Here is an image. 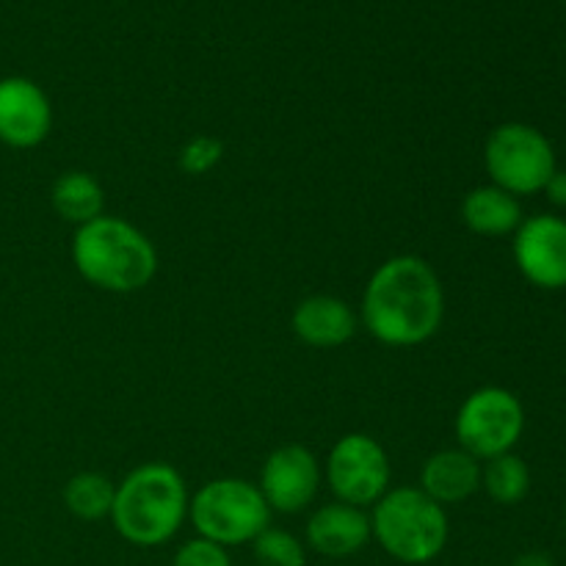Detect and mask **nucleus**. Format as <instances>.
<instances>
[{"mask_svg":"<svg viewBox=\"0 0 566 566\" xmlns=\"http://www.w3.org/2000/svg\"><path fill=\"white\" fill-rule=\"evenodd\" d=\"M446 321V291L429 260L396 254L370 274L359 304V324L390 348L429 343Z\"/></svg>","mask_w":566,"mask_h":566,"instance_id":"1","label":"nucleus"},{"mask_svg":"<svg viewBox=\"0 0 566 566\" xmlns=\"http://www.w3.org/2000/svg\"><path fill=\"white\" fill-rule=\"evenodd\" d=\"M72 265L97 291L138 293L158 274V249L136 224L103 213L75 227Z\"/></svg>","mask_w":566,"mask_h":566,"instance_id":"2","label":"nucleus"},{"mask_svg":"<svg viewBox=\"0 0 566 566\" xmlns=\"http://www.w3.org/2000/svg\"><path fill=\"white\" fill-rule=\"evenodd\" d=\"M186 479L166 462H147L116 484L111 523L136 547L166 545L188 517Z\"/></svg>","mask_w":566,"mask_h":566,"instance_id":"3","label":"nucleus"},{"mask_svg":"<svg viewBox=\"0 0 566 566\" xmlns=\"http://www.w3.org/2000/svg\"><path fill=\"white\" fill-rule=\"evenodd\" d=\"M370 536L401 564H429L448 545V514L420 486H390L370 512Z\"/></svg>","mask_w":566,"mask_h":566,"instance_id":"4","label":"nucleus"},{"mask_svg":"<svg viewBox=\"0 0 566 566\" xmlns=\"http://www.w3.org/2000/svg\"><path fill=\"white\" fill-rule=\"evenodd\" d=\"M188 520L202 539L221 547L252 545L271 525V509L258 484L247 479H213L193 492Z\"/></svg>","mask_w":566,"mask_h":566,"instance_id":"5","label":"nucleus"},{"mask_svg":"<svg viewBox=\"0 0 566 566\" xmlns=\"http://www.w3.org/2000/svg\"><path fill=\"white\" fill-rule=\"evenodd\" d=\"M484 169L492 186L520 199L545 191L558 160L551 138L539 127L528 122H503L484 142Z\"/></svg>","mask_w":566,"mask_h":566,"instance_id":"6","label":"nucleus"},{"mask_svg":"<svg viewBox=\"0 0 566 566\" xmlns=\"http://www.w3.org/2000/svg\"><path fill=\"white\" fill-rule=\"evenodd\" d=\"M525 431V407L512 390L497 385L479 387L457 412V440L479 462L512 453Z\"/></svg>","mask_w":566,"mask_h":566,"instance_id":"7","label":"nucleus"},{"mask_svg":"<svg viewBox=\"0 0 566 566\" xmlns=\"http://www.w3.org/2000/svg\"><path fill=\"white\" fill-rule=\"evenodd\" d=\"M326 484L335 501L374 509L392 484V464L385 446L363 431L340 437L326 459Z\"/></svg>","mask_w":566,"mask_h":566,"instance_id":"8","label":"nucleus"},{"mask_svg":"<svg viewBox=\"0 0 566 566\" xmlns=\"http://www.w3.org/2000/svg\"><path fill=\"white\" fill-rule=\"evenodd\" d=\"M321 479L324 470L318 457L298 442H287L269 453L260 470L258 490L269 503L271 514H298L315 501Z\"/></svg>","mask_w":566,"mask_h":566,"instance_id":"9","label":"nucleus"},{"mask_svg":"<svg viewBox=\"0 0 566 566\" xmlns=\"http://www.w3.org/2000/svg\"><path fill=\"white\" fill-rule=\"evenodd\" d=\"M514 263L517 271L539 291L566 287V219L539 213L523 219L514 232Z\"/></svg>","mask_w":566,"mask_h":566,"instance_id":"10","label":"nucleus"},{"mask_svg":"<svg viewBox=\"0 0 566 566\" xmlns=\"http://www.w3.org/2000/svg\"><path fill=\"white\" fill-rule=\"evenodd\" d=\"M53 130V105L36 81L0 77V142L11 149H33Z\"/></svg>","mask_w":566,"mask_h":566,"instance_id":"11","label":"nucleus"},{"mask_svg":"<svg viewBox=\"0 0 566 566\" xmlns=\"http://www.w3.org/2000/svg\"><path fill=\"white\" fill-rule=\"evenodd\" d=\"M293 335L310 348H340L357 335L359 315L354 313L352 304L340 296L329 293H315V296L302 298L293 310Z\"/></svg>","mask_w":566,"mask_h":566,"instance_id":"12","label":"nucleus"},{"mask_svg":"<svg viewBox=\"0 0 566 566\" xmlns=\"http://www.w3.org/2000/svg\"><path fill=\"white\" fill-rule=\"evenodd\" d=\"M370 542V514L365 509L332 501L307 520V545L318 556L348 558Z\"/></svg>","mask_w":566,"mask_h":566,"instance_id":"13","label":"nucleus"},{"mask_svg":"<svg viewBox=\"0 0 566 566\" xmlns=\"http://www.w3.org/2000/svg\"><path fill=\"white\" fill-rule=\"evenodd\" d=\"M420 490L442 509L459 506L481 490V462L462 448L431 453L420 468Z\"/></svg>","mask_w":566,"mask_h":566,"instance_id":"14","label":"nucleus"},{"mask_svg":"<svg viewBox=\"0 0 566 566\" xmlns=\"http://www.w3.org/2000/svg\"><path fill=\"white\" fill-rule=\"evenodd\" d=\"M523 205L514 193L503 191L497 186H479L464 193L462 199V221L470 232L481 238H503L514 235L523 224Z\"/></svg>","mask_w":566,"mask_h":566,"instance_id":"15","label":"nucleus"},{"mask_svg":"<svg viewBox=\"0 0 566 566\" xmlns=\"http://www.w3.org/2000/svg\"><path fill=\"white\" fill-rule=\"evenodd\" d=\"M50 205L61 219L83 227L105 213V188L88 171H64L50 188Z\"/></svg>","mask_w":566,"mask_h":566,"instance_id":"16","label":"nucleus"},{"mask_svg":"<svg viewBox=\"0 0 566 566\" xmlns=\"http://www.w3.org/2000/svg\"><path fill=\"white\" fill-rule=\"evenodd\" d=\"M114 495L116 484L103 473H94V470H86V473H75L64 484V506L66 512L75 514L83 523H97V520L111 517V509H114Z\"/></svg>","mask_w":566,"mask_h":566,"instance_id":"17","label":"nucleus"},{"mask_svg":"<svg viewBox=\"0 0 566 566\" xmlns=\"http://www.w3.org/2000/svg\"><path fill=\"white\" fill-rule=\"evenodd\" d=\"M481 490L497 506H517L531 492V470L523 457L517 453H503V457L481 462Z\"/></svg>","mask_w":566,"mask_h":566,"instance_id":"18","label":"nucleus"},{"mask_svg":"<svg viewBox=\"0 0 566 566\" xmlns=\"http://www.w3.org/2000/svg\"><path fill=\"white\" fill-rule=\"evenodd\" d=\"M252 553L260 566H307L302 542L291 531L271 528V525L252 542Z\"/></svg>","mask_w":566,"mask_h":566,"instance_id":"19","label":"nucleus"},{"mask_svg":"<svg viewBox=\"0 0 566 566\" xmlns=\"http://www.w3.org/2000/svg\"><path fill=\"white\" fill-rule=\"evenodd\" d=\"M224 158V144L216 136H197L180 149V169L186 175L202 177L213 171Z\"/></svg>","mask_w":566,"mask_h":566,"instance_id":"20","label":"nucleus"},{"mask_svg":"<svg viewBox=\"0 0 566 566\" xmlns=\"http://www.w3.org/2000/svg\"><path fill=\"white\" fill-rule=\"evenodd\" d=\"M171 566H232V562L227 547L197 536V539L186 542V545L175 553V562H171Z\"/></svg>","mask_w":566,"mask_h":566,"instance_id":"21","label":"nucleus"},{"mask_svg":"<svg viewBox=\"0 0 566 566\" xmlns=\"http://www.w3.org/2000/svg\"><path fill=\"white\" fill-rule=\"evenodd\" d=\"M545 193L547 199H551V205H556V208H566V171L564 169H556V175L547 180Z\"/></svg>","mask_w":566,"mask_h":566,"instance_id":"22","label":"nucleus"},{"mask_svg":"<svg viewBox=\"0 0 566 566\" xmlns=\"http://www.w3.org/2000/svg\"><path fill=\"white\" fill-rule=\"evenodd\" d=\"M514 566H556L553 564L551 556H545V553H525V556H520Z\"/></svg>","mask_w":566,"mask_h":566,"instance_id":"23","label":"nucleus"},{"mask_svg":"<svg viewBox=\"0 0 566 566\" xmlns=\"http://www.w3.org/2000/svg\"><path fill=\"white\" fill-rule=\"evenodd\" d=\"M564 528H566V523H564Z\"/></svg>","mask_w":566,"mask_h":566,"instance_id":"24","label":"nucleus"}]
</instances>
